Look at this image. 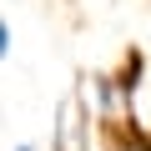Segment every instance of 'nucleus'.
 Instances as JSON below:
<instances>
[{
  "label": "nucleus",
  "mask_w": 151,
  "mask_h": 151,
  "mask_svg": "<svg viewBox=\"0 0 151 151\" xmlns=\"http://www.w3.org/2000/svg\"><path fill=\"white\" fill-rule=\"evenodd\" d=\"M50 151H91V101L76 86L60 96L55 106V126H50Z\"/></svg>",
  "instance_id": "f257e3e1"
},
{
  "label": "nucleus",
  "mask_w": 151,
  "mask_h": 151,
  "mask_svg": "<svg viewBox=\"0 0 151 151\" xmlns=\"http://www.w3.org/2000/svg\"><path fill=\"white\" fill-rule=\"evenodd\" d=\"M5 55H10V20L0 15V60H5Z\"/></svg>",
  "instance_id": "f03ea898"
},
{
  "label": "nucleus",
  "mask_w": 151,
  "mask_h": 151,
  "mask_svg": "<svg viewBox=\"0 0 151 151\" xmlns=\"http://www.w3.org/2000/svg\"><path fill=\"white\" fill-rule=\"evenodd\" d=\"M15 151H35V141H20V146H15Z\"/></svg>",
  "instance_id": "7ed1b4c3"
}]
</instances>
